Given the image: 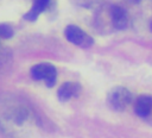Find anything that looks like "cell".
I'll return each mask as SVG.
<instances>
[{
    "mask_svg": "<svg viewBox=\"0 0 152 138\" xmlns=\"http://www.w3.org/2000/svg\"><path fill=\"white\" fill-rule=\"evenodd\" d=\"M127 1H129V2H133V4H139L141 0H127Z\"/></svg>",
    "mask_w": 152,
    "mask_h": 138,
    "instance_id": "cell-10",
    "label": "cell"
},
{
    "mask_svg": "<svg viewBox=\"0 0 152 138\" xmlns=\"http://www.w3.org/2000/svg\"><path fill=\"white\" fill-rule=\"evenodd\" d=\"M76 1H77L80 5L84 6V7H91L93 5L97 4L99 0H76Z\"/></svg>",
    "mask_w": 152,
    "mask_h": 138,
    "instance_id": "cell-9",
    "label": "cell"
},
{
    "mask_svg": "<svg viewBox=\"0 0 152 138\" xmlns=\"http://www.w3.org/2000/svg\"><path fill=\"white\" fill-rule=\"evenodd\" d=\"M32 7L28 10L26 14H24V19L28 21H34L39 17L40 13H43L51 4V0H32Z\"/></svg>",
    "mask_w": 152,
    "mask_h": 138,
    "instance_id": "cell-7",
    "label": "cell"
},
{
    "mask_svg": "<svg viewBox=\"0 0 152 138\" xmlns=\"http://www.w3.org/2000/svg\"><path fill=\"white\" fill-rule=\"evenodd\" d=\"M13 34H14V31L8 24H0V37L1 38L10 39L13 37Z\"/></svg>",
    "mask_w": 152,
    "mask_h": 138,
    "instance_id": "cell-8",
    "label": "cell"
},
{
    "mask_svg": "<svg viewBox=\"0 0 152 138\" xmlns=\"http://www.w3.org/2000/svg\"><path fill=\"white\" fill-rule=\"evenodd\" d=\"M150 30L152 31V21H151V24H150Z\"/></svg>",
    "mask_w": 152,
    "mask_h": 138,
    "instance_id": "cell-11",
    "label": "cell"
},
{
    "mask_svg": "<svg viewBox=\"0 0 152 138\" xmlns=\"http://www.w3.org/2000/svg\"><path fill=\"white\" fill-rule=\"evenodd\" d=\"M31 76L37 81L43 80L48 87H53L57 80V70L50 63H38L31 68Z\"/></svg>",
    "mask_w": 152,
    "mask_h": 138,
    "instance_id": "cell-2",
    "label": "cell"
},
{
    "mask_svg": "<svg viewBox=\"0 0 152 138\" xmlns=\"http://www.w3.org/2000/svg\"><path fill=\"white\" fill-rule=\"evenodd\" d=\"M64 34L70 43L83 49H87L94 44V39L86 31L76 25H68L64 30Z\"/></svg>",
    "mask_w": 152,
    "mask_h": 138,
    "instance_id": "cell-3",
    "label": "cell"
},
{
    "mask_svg": "<svg viewBox=\"0 0 152 138\" xmlns=\"http://www.w3.org/2000/svg\"><path fill=\"white\" fill-rule=\"evenodd\" d=\"M81 86L76 82H64L57 90V96L59 101H68L71 98H77L81 93Z\"/></svg>",
    "mask_w": 152,
    "mask_h": 138,
    "instance_id": "cell-5",
    "label": "cell"
},
{
    "mask_svg": "<svg viewBox=\"0 0 152 138\" xmlns=\"http://www.w3.org/2000/svg\"><path fill=\"white\" fill-rule=\"evenodd\" d=\"M132 93L125 87H114L107 95L108 106L116 112H121L126 109V107L132 102Z\"/></svg>",
    "mask_w": 152,
    "mask_h": 138,
    "instance_id": "cell-1",
    "label": "cell"
},
{
    "mask_svg": "<svg viewBox=\"0 0 152 138\" xmlns=\"http://www.w3.org/2000/svg\"><path fill=\"white\" fill-rule=\"evenodd\" d=\"M134 112L140 118H147L152 113V96L139 95L134 105Z\"/></svg>",
    "mask_w": 152,
    "mask_h": 138,
    "instance_id": "cell-6",
    "label": "cell"
},
{
    "mask_svg": "<svg viewBox=\"0 0 152 138\" xmlns=\"http://www.w3.org/2000/svg\"><path fill=\"white\" fill-rule=\"evenodd\" d=\"M112 25L115 30H125L128 26V17L126 10L120 5H112L109 8Z\"/></svg>",
    "mask_w": 152,
    "mask_h": 138,
    "instance_id": "cell-4",
    "label": "cell"
}]
</instances>
